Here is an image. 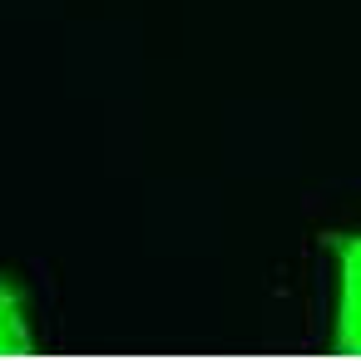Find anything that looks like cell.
I'll use <instances>...</instances> for the list:
<instances>
[{"label":"cell","mask_w":361,"mask_h":361,"mask_svg":"<svg viewBox=\"0 0 361 361\" xmlns=\"http://www.w3.org/2000/svg\"><path fill=\"white\" fill-rule=\"evenodd\" d=\"M326 247L336 257V322H331V346L341 356H361V233H336Z\"/></svg>","instance_id":"1"},{"label":"cell","mask_w":361,"mask_h":361,"mask_svg":"<svg viewBox=\"0 0 361 361\" xmlns=\"http://www.w3.org/2000/svg\"><path fill=\"white\" fill-rule=\"evenodd\" d=\"M35 326H30V297L16 277L0 272V356H30Z\"/></svg>","instance_id":"2"}]
</instances>
